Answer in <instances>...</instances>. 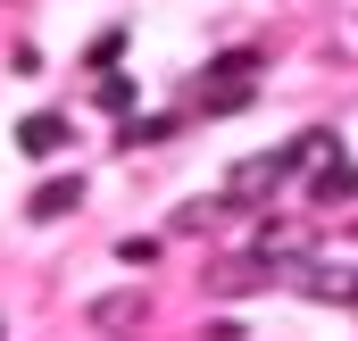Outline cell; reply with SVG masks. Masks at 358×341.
Returning a JSON list of instances; mask_svg holds the SVG:
<instances>
[{
	"label": "cell",
	"mask_w": 358,
	"mask_h": 341,
	"mask_svg": "<svg viewBox=\"0 0 358 341\" xmlns=\"http://www.w3.org/2000/svg\"><path fill=\"white\" fill-rule=\"evenodd\" d=\"M259 67H267L259 50H217L208 75H200V108H208V117H242V108L259 100Z\"/></svg>",
	"instance_id": "obj_1"
},
{
	"label": "cell",
	"mask_w": 358,
	"mask_h": 341,
	"mask_svg": "<svg viewBox=\"0 0 358 341\" xmlns=\"http://www.w3.org/2000/svg\"><path fill=\"white\" fill-rule=\"evenodd\" d=\"M275 283H292V291H308V300H325V308H358V266H317V258H300V266H275Z\"/></svg>",
	"instance_id": "obj_2"
},
{
	"label": "cell",
	"mask_w": 358,
	"mask_h": 341,
	"mask_svg": "<svg viewBox=\"0 0 358 341\" xmlns=\"http://www.w3.org/2000/svg\"><path fill=\"white\" fill-rule=\"evenodd\" d=\"M275 183H283V159L275 150H259V159H234V175H225V208H259V200H275Z\"/></svg>",
	"instance_id": "obj_3"
},
{
	"label": "cell",
	"mask_w": 358,
	"mask_h": 341,
	"mask_svg": "<svg viewBox=\"0 0 358 341\" xmlns=\"http://www.w3.org/2000/svg\"><path fill=\"white\" fill-rule=\"evenodd\" d=\"M76 208H84V175H50V183L25 200V217H34V225H59V217H76Z\"/></svg>",
	"instance_id": "obj_4"
},
{
	"label": "cell",
	"mask_w": 358,
	"mask_h": 341,
	"mask_svg": "<svg viewBox=\"0 0 358 341\" xmlns=\"http://www.w3.org/2000/svg\"><path fill=\"white\" fill-rule=\"evenodd\" d=\"M259 283H275L267 258H217L208 266V300H234V291H259Z\"/></svg>",
	"instance_id": "obj_5"
},
{
	"label": "cell",
	"mask_w": 358,
	"mask_h": 341,
	"mask_svg": "<svg viewBox=\"0 0 358 341\" xmlns=\"http://www.w3.org/2000/svg\"><path fill=\"white\" fill-rule=\"evenodd\" d=\"M17 150H25V159L67 150V117H50V108H42V117H25V125H17Z\"/></svg>",
	"instance_id": "obj_6"
},
{
	"label": "cell",
	"mask_w": 358,
	"mask_h": 341,
	"mask_svg": "<svg viewBox=\"0 0 358 341\" xmlns=\"http://www.w3.org/2000/svg\"><path fill=\"white\" fill-rule=\"evenodd\" d=\"M275 159H283V175H300V167H317V159H334V133H325V125H308V133H292Z\"/></svg>",
	"instance_id": "obj_7"
},
{
	"label": "cell",
	"mask_w": 358,
	"mask_h": 341,
	"mask_svg": "<svg viewBox=\"0 0 358 341\" xmlns=\"http://www.w3.org/2000/svg\"><path fill=\"white\" fill-rule=\"evenodd\" d=\"M225 217H234L225 200H183V208H176V217H167V225H176V233H217Z\"/></svg>",
	"instance_id": "obj_8"
},
{
	"label": "cell",
	"mask_w": 358,
	"mask_h": 341,
	"mask_svg": "<svg viewBox=\"0 0 358 341\" xmlns=\"http://www.w3.org/2000/svg\"><path fill=\"white\" fill-rule=\"evenodd\" d=\"M317 200L334 208V200H358V167H334V175H317Z\"/></svg>",
	"instance_id": "obj_9"
},
{
	"label": "cell",
	"mask_w": 358,
	"mask_h": 341,
	"mask_svg": "<svg viewBox=\"0 0 358 341\" xmlns=\"http://www.w3.org/2000/svg\"><path fill=\"white\" fill-rule=\"evenodd\" d=\"M100 108H108V117H134V84H125V75H108V84H100Z\"/></svg>",
	"instance_id": "obj_10"
},
{
	"label": "cell",
	"mask_w": 358,
	"mask_h": 341,
	"mask_svg": "<svg viewBox=\"0 0 358 341\" xmlns=\"http://www.w3.org/2000/svg\"><path fill=\"white\" fill-rule=\"evenodd\" d=\"M92 325H108V333L134 325V300H92Z\"/></svg>",
	"instance_id": "obj_11"
},
{
	"label": "cell",
	"mask_w": 358,
	"mask_h": 341,
	"mask_svg": "<svg viewBox=\"0 0 358 341\" xmlns=\"http://www.w3.org/2000/svg\"><path fill=\"white\" fill-rule=\"evenodd\" d=\"M117 59H125V34H117V25H108V34H100V42H92V67H117Z\"/></svg>",
	"instance_id": "obj_12"
}]
</instances>
